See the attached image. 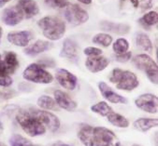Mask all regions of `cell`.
Wrapping results in <instances>:
<instances>
[{
    "label": "cell",
    "instance_id": "4fadbf2b",
    "mask_svg": "<svg viewBox=\"0 0 158 146\" xmlns=\"http://www.w3.org/2000/svg\"><path fill=\"white\" fill-rule=\"evenodd\" d=\"M98 89H99L101 95L110 102H112L115 104L116 103H123V104L127 103V100L124 97H123L122 95L113 91L111 87L109 86L105 82H100L98 84Z\"/></svg>",
    "mask_w": 158,
    "mask_h": 146
},
{
    "label": "cell",
    "instance_id": "74e56055",
    "mask_svg": "<svg viewBox=\"0 0 158 146\" xmlns=\"http://www.w3.org/2000/svg\"><path fill=\"white\" fill-rule=\"evenodd\" d=\"M78 1L84 4V5H89V4L92 3V0H78Z\"/></svg>",
    "mask_w": 158,
    "mask_h": 146
},
{
    "label": "cell",
    "instance_id": "484cf974",
    "mask_svg": "<svg viewBox=\"0 0 158 146\" xmlns=\"http://www.w3.org/2000/svg\"><path fill=\"white\" fill-rule=\"evenodd\" d=\"M93 43L100 45L104 48H108L112 43V36L109 34L100 33L93 37Z\"/></svg>",
    "mask_w": 158,
    "mask_h": 146
},
{
    "label": "cell",
    "instance_id": "d6986e66",
    "mask_svg": "<svg viewBox=\"0 0 158 146\" xmlns=\"http://www.w3.org/2000/svg\"><path fill=\"white\" fill-rule=\"evenodd\" d=\"M52 44L45 40H37L33 45L28 46L24 49V53L28 56H36L40 54L50 48H52Z\"/></svg>",
    "mask_w": 158,
    "mask_h": 146
},
{
    "label": "cell",
    "instance_id": "ee69618b",
    "mask_svg": "<svg viewBox=\"0 0 158 146\" xmlns=\"http://www.w3.org/2000/svg\"><path fill=\"white\" fill-rule=\"evenodd\" d=\"M31 146H41V145H38V144H33L32 143V145H31Z\"/></svg>",
    "mask_w": 158,
    "mask_h": 146
},
{
    "label": "cell",
    "instance_id": "9c48e42d",
    "mask_svg": "<svg viewBox=\"0 0 158 146\" xmlns=\"http://www.w3.org/2000/svg\"><path fill=\"white\" fill-rule=\"evenodd\" d=\"M56 80L65 89L69 90H74L78 84L77 77L66 69H59L56 72Z\"/></svg>",
    "mask_w": 158,
    "mask_h": 146
},
{
    "label": "cell",
    "instance_id": "e0dca14e",
    "mask_svg": "<svg viewBox=\"0 0 158 146\" xmlns=\"http://www.w3.org/2000/svg\"><path fill=\"white\" fill-rule=\"evenodd\" d=\"M60 56L67 58L68 60L76 63L78 61V46L71 39H66L63 43V47L60 52Z\"/></svg>",
    "mask_w": 158,
    "mask_h": 146
},
{
    "label": "cell",
    "instance_id": "83f0119b",
    "mask_svg": "<svg viewBox=\"0 0 158 146\" xmlns=\"http://www.w3.org/2000/svg\"><path fill=\"white\" fill-rule=\"evenodd\" d=\"M10 146H31L32 145V142L29 140H27L26 138L19 134H15L11 136L10 139Z\"/></svg>",
    "mask_w": 158,
    "mask_h": 146
},
{
    "label": "cell",
    "instance_id": "8992f818",
    "mask_svg": "<svg viewBox=\"0 0 158 146\" xmlns=\"http://www.w3.org/2000/svg\"><path fill=\"white\" fill-rule=\"evenodd\" d=\"M23 77L26 81L37 84H50L53 81V76L39 63L29 64L23 73Z\"/></svg>",
    "mask_w": 158,
    "mask_h": 146
},
{
    "label": "cell",
    "instance_id": "5bb4252c",
    "mask_svg": "<svg viewBox=\"0 0 158 146\" xmlns=\"http://www.w3.org/2000/svg\"><path fill=\"white\" fill-rule=\"evenodd\" d=\"M54 101L57 103L58 107L65 109L69 112H73L77 109V103L74 102L69 94L62 90L54 91Z\"/></svg>",
    "mask_w": 158,
    "mask_h": 146
},
{
    "label": "cell",
    "instance_id": "f6af8a7d",
    "mask_svg": "<svg viewBox=\"0 0 158 146\" xmlns=\"http://www.w3.org/2000/svg\"><path fill=\"white\" fill-rule=\"evenodd\" d=\"M132 146H140V145H139V144H133Z\"/></svg>",
    "mask_w": 158,
    "mask_h": 146
},
{
    "label": "cell",
    "instance_id": "d4e9b609",
    "mask_svg": "<svg viewBox=\"0 0 158 146\" xmlns=\"http://www.w3.org/2000/svg\"><path fill=\"white\" fill-rule=\"evenodd\" d=\"M91 110H92V112L98 113L102 116H107L109 113L113 112L112 108L106 102H99L96 104H94L91 107Z\"/></svg>",
    "mask_w": 158,
    "mask_h": 146
},
{
    "label": "cell",
    "instance_id": "cb8c5ba5",
    "mask_svg": "<svg viewBox=\"0 0 158 146\" xmlns=\"http://www.w3.org/2000/svg\"><path fill=\"white\" fill-rule=\"evenodd\" d=\"M136 44L139 48H140L141 49H143L149 53H152L153 50L152 41L146 34L139 33L136 37Z\"/></svg>",
    "mask_w": 158,
    "mask_h": 146
},
{
    "label": "cell",
    "instance_id": "6da1fadb",
    "mask_svg": "<svg viewBox=\"0 0 158 146\" xmlns=\"http://www.w3.org/2000/svg\"><path fill=\"white\" fill-rule=\"evenodd\" d=\"M78 137L84 146H111L117 140V137L112 130L89 125H84L80 129Z\"/></svg>",
    "mask_w": 158,
    "mask_h": 146
},
{
    "label": "cell",
    "instance_id": "f546056e",
    "mask_svg": "<svg viewBox=\"0 0 158 146\" xmlns=\"http://www.w3.org/2000/svg\"><path fill=\"white\" fill-rule=\"evenodd\" d=\"M45 2L52 8L58 9H64L69 5V0H45Z\"/></svg>",
    "mask_w": 158,
    "mask_h": 146
},
{
    "label": "cell",
    "instance_id": "b9f144b4",
    "mask_svg": "<svg viewBox=\"0 0 158 146\" xmlns=\"http://www.w3.org/2000/svg\"><path fill=\"white\" fill-rule=\"evenodd\" d=\"M2 33H3L2 28H1V26H0V38H1V36H2Z\"/></svg>",
    "mask_w": 158,
    "mask_h": 146
},
{
    "label": "cell",
    "instance_id": "f1b7e54d",
    "mask_svg": "<svg viewBox=\"0 0 158 146\" xmlns=\"http://www.w3.org/2000/svg\"><path fill=\"white\" fill-rule=\"evenodd\" d=\"M15 71L16 69L11 67L7 63L5 58L2 59L1 55H0V75H12Z\"/></svg>",
    "mask_w": 158,
    "mask_h": 146
},
{
    "label": "cell",
    "instance_id": "8d00e7d4",
    "mask_svg": "<svg viewBox=\"0 0 158 146\" xmlns=\"http://www.w3.org/2000/svg\"><path fill=\"white\" fill-rule=\"evenodd\" d=\"M10 1H11V0H0V8H3Z\"/></svg>",
    "mask_w": 158,
    "mask_h": 146
},
{
    "label": "cell",
    "instance_id": "7bdbcfd3",
    "mask_svg": "<svg viewBox=\"0 0 158 146\" xmlns=\"http://www.w3.org/2000/svg\"><path fill=\"white\" fill-rule=\"evenodd\" d=\"M0 146H7L5 143H3V142H0Z\"/></svg>",
    "mask_w": 158,
    "mask_h": 146
},
{
    "label": "cell",
    "instance_id": "277c9868",
    "mask_svg": "<svg viewBox=\"0 0 158 146\" xmlns=\"http://www.w3.org/2000/svg\"><path fill=\"white\" fill-rule=\"evenodd\" d=\"M110 81L116 86L118 90L124 91H132L139 84L138 77L134 73L119 68L111 71Z\"/></svg>",
    "mask_w": 158,
    "mask_h": 146
},
{
    "label": "cell",
    "instance_id": "f35d334b",
    "mask_svg": "<svg viewBox=\"0 0 158 146\" xmlns=\"http://www.w3.org/2000/svg\"><path fill=\"white\" fill-rule=\"evenodd\" d=\"M52 146H71V145L67 144V143H63V142H56V143H54Z\"/></svg>",
    "mask_w": 158,
    "mask_h": 146
},
{
    "label": "cell",
    "instance_id": "d590c367",
    "mask_svg": "<svg viewBox=\"0 0 158 146\" xmlns=\"http://www.w3.org/2000/svg\"><path fill=\"white\" fill-rule=\"evenodd\" d=\"M122 2H124V1H126V0H121ZM129 2H131V4L133 5V7L135 8V9H137V8H139V0H128Z\"/></svg>",
    "mask_w": 158,
    "mask_h": 146
},
{
    "label": "cell",
    "instance_id": "1f68e13d",
    "mask_svg": "<svg viewBox=\"0 0 158 146\" xmlns=\"http://www.w3.org/2000/svg\"><path fill=\"white\" fill-rule=\"evenodd\" d=\"M132 57V53L130 51H126L123 54H117L115 56V60L119 63H126L128 62Z\"/></svg>",
    "mask_w": 158,
    "mask_h": 146
},
{
    "label": "cell",
    "instance_id": "4dcf8cb0",
    "mask_svg": "<svg viewBox=\"0 0 158 146\" xmlns=\"http://www.w3.org/2000/svg\"><path fill=\"white\" fill-rule=\"evenodd\" d=\"M83 53L89 57H96V56H100L102 54V50L98 48L89 47V48H84Z\"/></svg>",
    "mask_w": 158,
    "mask_h": 146
},
{
    "label": "cell",
    "instance_id": "836d02e7",
    "mask_svg": "<svg viewBox=\"0 0 158 146\" xmlns=\"http://www.w3.org/2000/svg\"><path fill=\"white\" fill-rule=\"evenodd\" d=\"M139 6L141 8V11H147L152 8V0H141Z\"/></svg>",
    "mask_w": 158,
    "mask_h": 146
},
{
    "label": "cell",
    "instance_id": "7402d4cb",
    "mask_svg": "<svg viewBox=\"0 0 158 146\" xmlns=\"http://www.w3.org/2000/svg\"><path fill=\"white\" fill-rule=\"evenodd\" d=\"M158 21V14L156 11H150L144 14L139 20V22L141 26H143L147 30H150V28L155 25Z\"/></svg>",
    "mask_w": 158,
    "mask_h": 146
},
{
    "label": "cell",
    "instance_id": "44dd1931",
    "mask_svg": "<svg viewBox=\"0 0 158 146\" xmlns=\"http://www.w3.org/2000/svg\"><path fill=\"white\" fill-rule=\"evenodd\" d=\"M107 118L108 121L113 125L114 127L117 128H121V129H125V128H128L129 126V121L127 120V118H125L123 115L117 113H110L107 115Z\"/></svg>",
    "mask_w": 158,
    "mask_h": 146
},
{
    "label": "cell",
    "instance_id": "2e32d148",
    "mask_svg": "<svg viewBox=\"0 0 158 146\" xmlns=\"http://www.w3.org/2000/svg\"><path fill=\"white\" fill-rule=\"evenodd\" d=\"M17 7L23 12V17L30 19L39 14L40 9L35 0H19Z\"/></svg>",
    "mask_w": 158,
    "mask_h": 146
},
{
    "label": "cell",
    "instance_id": "3957f363",
    "mask_svg": "<svg viewBox=\"0 0 158 146\" xmlns=\"http://www.w3.org/2000/svg\"><path fill=\"white\" fill-rule=\"evenodd\" d=\"M43 36L52 41L61 39L66 33V23L55 16H46L38 21Z\"/></svg>",
    "mask_w": 158,
    "mask_h": 146
},
{
    "label": "cell",
    "instance_id": "5b68a950",
    "mask_svg": "<svg viewBox=\"0 0 158 146\" xmlns=\"http://www.w3.org/2000/svg\"><path fill=\"white\" fill-rule=\"evenodd\" d=\"M133 63L135 64V66L140 70L143 71L148 79L157 85L158 84V67H157V63L153 61V59L147 55V54H139L137 56H135L132 60Z\"/></svg>",
    "mask_w": 158,
    "mask_h": 146
},
{
    "label": "cell",
    "instance_id": "603a6c76",
    "mask_svg": "<svg viewBox=\"0 0 158 146\" xmlns=\"http://www.w3.org/2000/svg\"><path fill=\"white\" fill-rule=\"evenodd\" d=\"M37 104L39 107H40L41 109L44 110H52V111H58V105L55 102L54 99H52L50 96H40L38 101H37Z\"/></svg>",
    "mask_w": 158,
    "mask_h": 146
},
{
    "label": "cell",
    "instance_id": "ab89813d",
    "mask_svg": "<svg viewBox=\"0 0 158 146\" xmlns=\"http://www.w3.org/2000/svg\"><path fill=\"white\" fill-rule=\"evenodd\" d=\"M111 146H123L120 141H118V140H115L112 144H111Z\"/></svg>",
    "mask_w": 158,
    "mask_h": 146
},
{
    "label": "cell",
    "instance_id": "9a60e30c",
    "mask_svg": "<svg viewBox=\"0 0 158 146\" xmlns=\"http://www.w3.org/2000/svg\"><path fill=\"white\" fill-rule=\"evenodd\" d=\"M110 62L106 57L103 56H96L89 57L85 62L86 68L92 73H98L107 68Z\"/></svg>",
    "mask_w": 158,
    "mask_h": 146
},
{
    "label": "cell",
    "instance_id": "d6a6232c",
    "mask_svg": "<svg viewBox=\"0 0 158 146\" xmlns=\"http://www.w3.org/2000/svg\"><path fill=\"white\" fill-rule=\"evenodd\" d=\"M12 78L10 75H0V86H10L12 84Z\"/></svg>",
    "mask_w": 158,
    "mask_h": 146
},
{
    "label": "cell",
    "instance_id": "ffe728a7",
    "mask_svg": "<svg viewBox=\"0 0 158 146\" xmlns=\"http://www.w3.org/2000/svg\"><path fill=\"white\" fill-rule=\"evenodd\" d=\"M158 126L157 118H139L134 121L133 127L140 132H147L150 129L156 128Z\"/></svg>",
    "mask_w": 158,
    "mask_h": 146
},
{
    "label": "cell",
    "instance_id": "ac0fdd59",
    "mask_svg": "<svg viewBox=\"0 0 158 146\" xmlns=\"http://www.w3.org/2000/svg\"><path fill=\"white\" fill-rule=\"evenodd\" d=\"M100 26L102 28V30L116 35H126L130 31V26L126 23H117V22L104 21L100 23Z\"/></svg>",
    "mask_w": 158,
    "mask_h": 146
},
{
    "label": "cell",
    "instance_id": "4316f807",
    "mask_svg": "<svg viewBox=\"0 0 158 146\" xmlns=\"http://www.w3.org/2000/svg\"><path fill=\"white\" fill-rule=\"evenodd\" d=\"M112 48H113V51L116 53V54H123L124 52H126L129 48V43L128 41L124 39V38H119L117 39L113 46H112Z\"/></svg>",
    "mask_w": 158,
    "mask_h": 146
},
{
    "label": "cell",
    "instance_id": "e575fe53",
    "mask_svg": "<svg viewBox=\"0 0 158 146\" xmlns=\"http://www.w3.org/2000/svg\"><path fill=\"white\" fill-rule=\"evenodd\" d=\"M40 63L42 67H54L55 63L52 59H42L40 61Z\"/></svg>",
    "mask_w": 158,
    "mask_h": 146
},
{
    "label": "cell",
    "instance_id": "ba28073f",
    "mask_svg": "<svg viewBox=\"0 0 158 146\" xmlns=\"http://www.w3.org/2000/svg\"><path fill=\"white\" fill-rule=\"evenodd\" d=\"M136 106L149 113H157L158 112V98L154 94L146 93L139 96L135 100Z\"/></svg>",
    "mask_w": 158,
    "mask_h": 146
},
{
    "label": "cell",
    "instance_id": "60d3db41",
    "mask_svg": "<svg viewBox=\"0 0 158 146\" xmlns=\"http://www.w3.org/2000/svg\"><path fill=\"white\" fill-rule=\"evenodd\" d=\"M3 125H2V123L1 122H0V134H1L2 133V131H3Z\"/></svg>",
    "mask_w": 158,
    "mask_h": 146
},
{
    "label": "cell",
    "instance_id": "8fae6325",
    "mask_svg": "<svg viewBox=\"0 0 158 146\" xmlns=\"http://www.w3.org/2000/svg\"><path fill=\"white\" fill-rule=\"evenodd\" d=\"M23 19V14L17 6L8 8L3 11V22L9 26H15L18 23H20Z\"/></svg>",
    "mask_w": 158,
    "mask_h": 146
},
{
    "label": "cell",
    "instance_id": "30bf717a",
    "mask_svg": "<svg viewBox=\"0 0 158 146\" xmlns=\"http://www.w3.org/2000/svg\"><path fill=\"white\" fill-rule=\"evenodd\" d=\"M34 34L30 31L10 32L8 34V41L17 47H27L29 42L33 39Z\"/></svg>",
    "mask_w": 158,
    "mask_h": 146
},
{
    "label": "cell",
    "instance_id": "52a82bcc",
    "mask_svg": "<svg viewBox=\"0 0 158 146\" xmlns=\"http://www.w3.org/2000/svg\"><path fill=\"white\" fill-rule=\"evenodd\" d=\"M65 17L67 21L73 25H81L89 20V14L79 5L73 4L66 7Z\"/></svg>",
    "mask_w": 158,
    "mask_h": 146
},
{
    "label": "cell",
    "instance_id": "7a4b0ae2",
    "mask_svg": "<svg viewBox=\"0 0 158 146\" xmlns=\"http://www.w3.org/2000/svg\"><path fill=\"white\" fill-rule=\"evenodd\" d=\"M16 120L23 130L31 137H37L45 134L47 129L40 120L36 108H23L18 110Z\"/></svg>",
    "mask_w": 158,
    "mask_h": 146
},
{
    "label": "cell",
    "instance_id": "7c38bea8",
    "mask_svg": "<svg viewBox=\"0 0 158 146\" xmlns=\"http://www.w3.org/2000/svg\"><path fill=\"white\" fill-rule=\"evenodd\" d=\"M38 113L40 115L41 122L43 123V125L48 130H50L51 132H55L59 129L61 124L59 118L55 114H53L51 112L39 110V109H38Z\"/></svg>",
    "mask_w": 158,
    "mask_h": 146
}]
</instances>
